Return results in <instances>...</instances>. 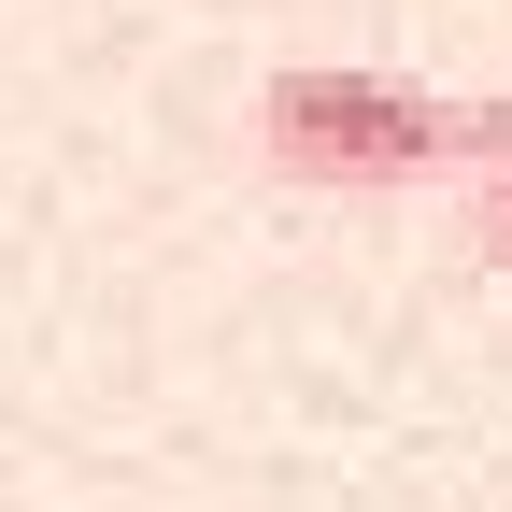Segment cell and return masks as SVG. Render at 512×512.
Segmentation results:
<instances>
[{
  "label": "cell",
  "mask_w": 512,
  "mask_h": 512,
  "mask_svg": "<svg viewBox=\"0 0 512 512\" xmlns=\"http://www.w3.org/2000/svg\"><path fill=\"white\" fill-rule=\"evenodd\" d=\"M256 143H271L285 185H427V171H470L456 100L370 72V57H299V72H271L256 86Z\"/></svg>",
  "instance_id": "cell-1"
},
{
  "label": "cell",
  "mask_w": 512,
  "mask_h": 512,
  "mask_svg": "<svg viewBox=\"0 0 512 512\" xmlns=\"http://www.w3.org/2000/svg\"><path fill=\"white\" fill-rule=\"evenodd\" d=\"M456 143H470V185H484V200H512V86L456 100Z\"/></svg>",
  "instance_id": "cell-2"
},
{
  "label": "cell",
  "mask_w": 512,
  "mask_h": 512,
  "mask_svg": "<svg viewBox=\"0 0 512 512\" xmlns=\"http://www.w3.org/2000/svg\"><path fill=\"white\" fill-rule=\"evenodd\" d=\"M484 256H498V271H512V200H484Z\"/></svg>",
  "instance_id": "cell-3"
}]
</instances>
